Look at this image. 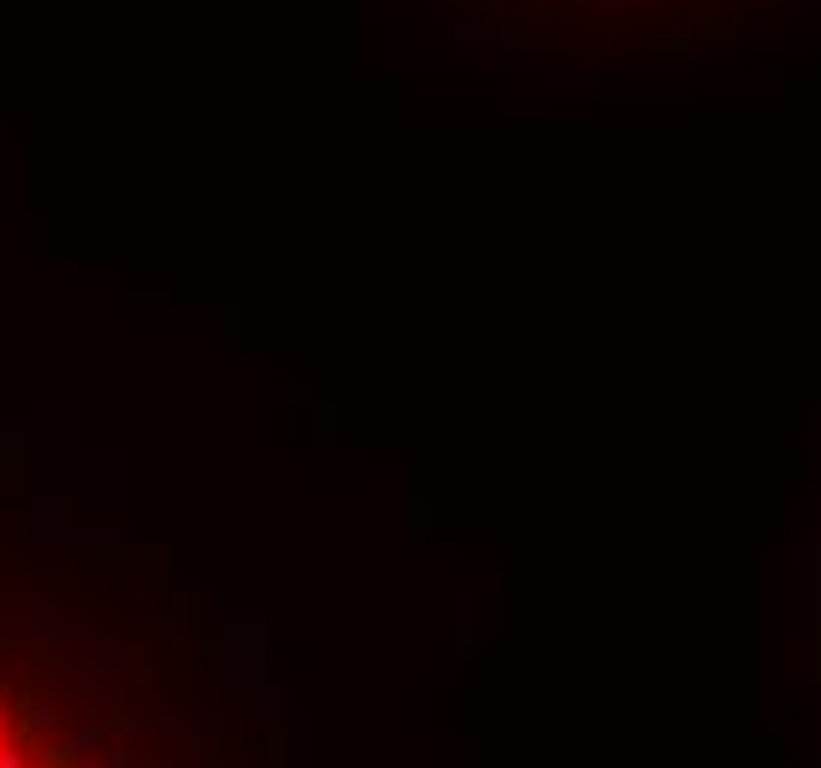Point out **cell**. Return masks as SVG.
Listing matches in <instances>:
<instances>
[{"label": "cell", "instance_id": "2", "mask_svg": "<svg viewBox=\"0 0 821 768\" xmlns=\"http://www.w3.org/2000/svg\"><path fill=\"white\" fill-rule=\"evenodd\" d=\"M6 733H12V709L0 704V739H6Z\"/></svg>", "mask_w": 821, "mask_h": 768}, {"label": "cell", "instance_id": "1", "mask_svg": "<svg viewBox=\"0 0 821 768\" xmlns=\"http://www.w3.org/2000/svg\"><path fill=\"white\" fill-rule=\"evenodd\" d=\"M0 768H36V751H18V745L0 739Z\"/></svg>", "mask_w": 821, "mask_h": 768}]
</instances>
